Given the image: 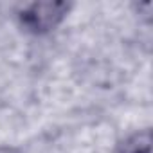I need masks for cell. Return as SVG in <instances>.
I'll return each mask as SVG.
<instances>
[{
    "mask_svg": "<svg viewBox=\"0 0 153 153\" xmlns=\"http://www.w3.org/2000/svg\"><path fill=\"white\" fill-rule=\"evenodd\" d=\"M0 153H20L16 148H7V146H2L0 148Z\"/></svg>",
    "mask_w": 153,
    "mask_h": 153,
    "instance_id": "3",
    "label": "cell"
},
{
    "mask_svg": "<svg viewBox=\"0 0 153 153\" xmlns=\"http://www.w3.org/2000/svg\"><path fill=\"white\" fill-rule=\"evenodd\" d=\"M151 151V133L149 130L133 133L117 149V153H149Z\"/></svg>",
    "mask_w": 153,
    "mask_h": 153,
    "instance_id": "2",
    "label": "cell"
},
{
    "mask_svg": "<svg viewBox=\"0 0 153 153\" xmlns=\"http://www.w3.org/2000/svg\"><path fill=\"white\" fill-rule=\"evenodd\" d=\"M68 9L67 2H34L20 13V22L27 31L45 34L63 22Z\"/></svg>",
    "mask_w": 153,
    "mask_h": 153,
    "instance_id": "1",
    "label": "cell"
}]
</instances>
